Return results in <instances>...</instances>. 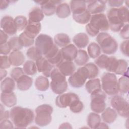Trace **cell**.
Here are the masks:
<instances>
[{
  "instance_id": "cell-1",
  "label": "cell",
  "mask_w": 129,
  "mask_h": 129,
  "mask_svg": "<svg viewBox=\"0 0 129 129\" xmlns=\"http://www.w3.org/2000/svg\"><path fill=\"white\" fill-rule=\"evenodd\" d=\"M10 113V118L17 128H26L35 118L33 111L28 108L15 106L11 109Z\"/></svg>"
},
{
  "instance_id": "cell-2",
  "label": "cell",
  "mask_w": 129,
  "mask_h": 129,
  "mask_svg": "<svg viewBox=\"0 0 129 129\" xmlns=\"http://www.w3.org/2000/svg\"><path fill=\"white\" fill-rule=\"evenodd\" d=\"M97 44L105 54H112L118 49V44L114 38L106 32L99 33L96 37Z\"/></svg>"
},
{
  "instance_id": "cell-3",
  "label": "cell",
  "mask_w": 129,
  "mask_h": 129,
  "mask_svg": "<svg viewBox=\"0 0 129 129\" xmlns=\"http://www.w3.org/2000/svg\"><path fill=\"white\" fill-rule=\"evenodd\" d=\"M50 77L51 81L50 84L51 90L55 94L59 95L64 93L68 88L66 77L62 74L58 69L54 68L51 72Z\"/></svg>"
},
{
  "instance_id": "cell-4",
  "label": "cell",
  "mask_w": 129,
  "mask_h": 129,
  "mask_svg": "<svg viewBox=\"0 0 129 129\" xmlns=\"http://www.w3.org/2000/svg\"><path fill=\"white\" fill-rule=\"evenodd\" d=\"M36 115L34 120L35 123L40 126L48 125L52 120V107L47 104H43L38 106L35 109Z\"/></svg>"
},
{
  "instance_id": "cell-5",
  "label": "cell",
  "mask_w": 129,
  "mask_h": 129,
  "mask_svg": "<svg viewBox=\"0 0 129 129\" xmlns=\"http://www.w3.org/2000/svg\"><path fill=\"white\" fill-rule=\"evenodd\" d=\"M101 85L102 91L108 95H116L119 92L118 80L114 73H104L101 78Z\"/></svg>"
},
{
  "instance_id": "cell-6",
  "label": "cell",
  "mask_w": 129,
  "mask_h": 129,
  "mask_svg": "<svg viewBox=\"0 0 129 129\" xmlns=\"http://www.w3.org/2000/svg\"><path fill=\"white\" fill-rule=\"evenodd\" d=\"M90 94L91 110L97 113H102L106 108V94L100 89L94 91Z\"/></svg>"
},
{
  "instance_id": "cell-7",
  "label": "cell",
  "mask_w": 129,
  "mask_h": 129,
  "mask_svg": "<svg viewBox=\"0 0 129 129\" xmlns=\"http://www.w3.org/2000/svg\"><path fill=\"white\" fill-rule=\"evenodd\" d=\"M110 104L120 116L128 118V102L122 96L114 95L110 100Z\"/></svg>"
},
{
  "instance_id": "cell-8",
  "label": "cell",
  "mask_w": 129,
  "mask_h": 129,
  "mask_svg": "<svg viewBox=\"0 0 129 129\" xmlns=\"http://www.w3.org/2000/svg\"><path fill=\"white\" fill-rule=\"evenodd\" d=\"M109 72L117 75H123L128 70V63L123 59H116L114 56L109 57V60L105 69Z\"/></svg>"
},
{
  "instance_id": "cell-9",
  "label": "cell",
  "mask_w": 129,
  "mask_h": 129,
  "mask_svg": "<svg viewBox=\"0 0 129 129\" xmlns=\"http://www.w3.org/2000/svg\"><path fill=\"white\" fill-rule=\"evenodd\" d=\"M88 79V72L85 67L79 68L76 72L71 75L68 79L70 85L74 88H80L85 83Z\"/></svg>"
},
{
  "instance_id": "cell-10",
  "label": "cell",
  "mask_w": 129,
  "mask_h": 129,
  "mask_svg": "<svg viewBox=\"0 0 129 129\" xmlns=\"http://www.w3.org/2000/svg\"><path fill=\"white\" fill-rule=\"evenodd\" d=\"M54 45L53 39L47 34H40L37 36L35 40V45L45 56Z\"/></svg>"
},
{
  "instance_id": "cell-11",
  "label": "cell",
  "mask_w": 129,
  "mask_h": 129,
  "mask_svg": "<svg viewBox=\"0 0 129 129\" xmlns=\"http://www.w3.org/2000/svg\"><path fill=\"white\" fill-rule=\"evenodd\" d=\"M106 17L108 22L109 28L113 32H119L124 25L118 16V8H112L110 9L107 12Z\"/></svg>"
},
{
  "instance_id": "cell-12",
  "label": "cell",
  "mask_w": 129,
  "mask_h": 129,
  "mask_svg": "<svg viewBox=\"0 0 129 129\" xmlns=\"http://www.w3.org/2000/svg\"><path fill=\"white\" fill-rule=\"evenodd\" d=\"M89 23L99 31H106L109 29L106 16L103 13L91 15Z\"/></svg>"
},
{
  "instance_id": "cell-13",
  "label": "cell",
  "mask_w": 129,
  "mask_h": 129,
  "mask_svg": "<svg viewBox=\"0 0 129 129\" xmlns=\"http://www.w3.org/2000/svg\"><path fill=\"white\" fill-rule=\"evenodd\" d=\"M79 99L78 95L74 93H62L58 95L55 99V104L59 108H64L69 107L71 104L75 100Z\"/></svg>"
},
{
  "instance_id": "cell-14",
  "label": "cell",
  "mask_w": 129,
  "mask_h": 129,
  "mask_svg": "<svg viewBox=\"0 0 129 129\" xmlns=\"http://www.w3.org/2000/svg\"><path fill=\"white\" fill-rule=\"evenodd\" d=\"M1 28L8 35H14L18 31L14 23V19L10 16L3 17L1 20Z\"/></svg>"
},
{
  "instance_id": "cell-15",
  "label": "cell",
  "mask_w": 129,
  "mask_h": 129,
  "mask_svg": "<svg viewBox=\"0 0 129 129\" xmlns=\"http://www.w3.org/2000/svg\"><path fill=\"white\" fill-rule=\"evenodd\" d=\"M107 1H86L87 10L91 15L102 13L106 9V3Z\"/></svg>"
},
{
  "instance_id": "cell-16",
  "label": "cell",
  "mask_w": 129,
  "mask_h": 129,
  "mask_svg": "<svg viewBox=\"0 0 129 129\" xmlns=\"http://www.w3.org/2000/svg\"><path fill=\"white\" fill-rule=\"evenodd\" d=\"M44 57L53 66L55 65L57 66L64 60L60 50L58 49L57 46L55 44Z\"/></svg>"
},
{
  "instance_id": "cell-17",
  "label": "cell",
  "mask_w": 129,
  "mask_h": 129,
  "mask_svg": "<svg viewBox=\"0 0 129 129\" xmlns=\"http://www.w3.org/2000/svg\"><path fill=\"white\" fill-rule=\"evenodd\" d=\"M35 63L37 71L39 72L42 73L43 75L47 78L50 77L51 72L54 67L45 57H42L36 60Z\"/></svg>"
},
{
  "instance_id": "cell-18",
  "label": "cell",
  "mask_w": 129,
  "mask_h": 129,
  "mask_svg": "<svg viewBox=\"0 0 129 129\" xmlns=\"http://www.w3.org/2000/svg\"><path fill=\"white\" fill-rule=\"evenodd\" d=\"M60 50L62 53L63 60L71 61L75 60L77 55L78 51L77 47L73 44H70L62 47Z\"/></svg>"
},
{
  "instance_id": "cell-19",
  "label": "cell",
  "mask_w": 129,
  "mask_h": 129,
  "mask_svg": "<svg viewBox=\"0 0 129 129\" xmlns=\"http://www.w3.org/2000/svg\"><path fill=\"white\" fill-rule=\"evenodd\" d=\"M61 3L59 1H43L41 5V9L46 16H51L53 15L56 11V5Z\"/></svg>"
},
{
  "instance_id": "cell-20",
  "label": "cell",
  "mask_w": 129,
  "mask_h": 129,
  "mask_svg": "<svg viewBox=\"0 0 129 129\" xmlns=\"http://www.w3.org/2000/svg\"><path fill=\"white\" fill-rule=\"evenodd\" d=\"M56 67L59 72L66 77L70 76L76 70V66L71 61L63 60Z\"/></svg>"
},
{
  "instance_id": "cell-21",
  "label": "cell",
  "mask_w": 129,
  "mask_h": 129,
  "mask_svg": "<svg viewBox=\"0 0 129 129\" xmlns=\"http://www.w3.org/2000/svg\"><path fill=\"white\" fill-rule=\"evenodd\" d=\"M11 64L14 67H19L24 63L25 57L24 54L20 51H12L9 56Z\"/></svg>"
},
{
  "instance_id": "cell-22",
  "label": "cell",
  "mask_w": 129,
  "mask_h": 129,
  "mask_svg": "<svg viewBox=\"0 0 129 129\" xmlns=\"http://www.w3.org/2000/svg\"><path fill=\"white\" fill-rule=\"evenodd\" d=\"M41 29V25L39 23H29L24 30L23 33L28 37L34 39Z\"/></svg>"
},
{
  "instance_id": "cell-23",
  "label": "cell",
  "mask_w": 129,
  "mask_h": 129,
  "mask_svg": "<svg viewBox=\"0 0 129 129\" xmlns=\"http://www.w3.org/2000/svg\"><path fill=\"white\" fill-rule=\"evenodd\" d=\"M1 100L2 103L8 107H13L17 103V97L13 92H2Z\"/></svg>"
},
{
  "instance_id": "cell-24",
  "label": "cell",
  "mask_w": 129,
  "mask_h": 129,
  "mask_svg": "<svg viewBox=\"0 0 129 129\" xmlns=\"http://www.w3.org/2000/svg\"><path fill=\"white\" fill-rule=\"evenodd\" d=\"M17 87L20 91H27L30 89L33 83V79L28 75L24 74L16 81Z\"/></svg>"
},
{
  "instance_id": "cell-25",
  "label": "cell",
  "mask_w": 129,
  "mask_h": 129,
  "mask_svg": "<svg viewBox=\"0 0 129 129\" xmlns=\"http://www.w3.org/2000/svg\"><path fill=\"white\" fill-rule=\"evenodd\" d=\"M44 14L41 8L35 7L33 8L29 13V23H39L44 18Z\"/></svg>"
},
{
  "instance_id": "cell-26",
  "label": "cell",
  "mask_w": 129,
  "mask_h": 129,
  "mask_svg": "<svg viewBox=\"0 0 129 129\" xmlns=\"http://www.w3.org/2000/svg\"><path fill=\"white\" fill-rule=\"evenodd\" d=\"M117 117V112L112 108L107 107L102 112L101 117L104 122L109 124L113 122Z\"/></svg>"
},
{
  "instance_id": "cell-27",
  "label": "cell",
  "mask_w": 129,
  "mask_h": 129,
  "mask_svg": "<svg viewBox=\"0 0 129 129\" xmlns=\"http://www.w3.org/2000/svg\"><path fill=\"white\" fill-rule=\"evenodd\" d=\"M73 42L77 47L83 48L86 47L88 44L89 37L88 35L84 33H79L73 37Z\"/></svg>"
},
{
  "instance_id": "cell-28",
  "label": "cell",
  "mask_w": 129,
  "mask_h": 129,
  "mask_svg": "<svg viewBox=\"0 0 129 129\" xmlns=\"http://www.w3.org/2000/svg\"><path fill=\"white\" fill-rule=\"evenodd\" d=\"M71 13L70 6L67 3H60L57 6L55 13L59 18H66L68 17Z\"/></svg>"
},
{
  "instance_id": "cell-29",
  "label": "cell",
  "mask_w": 129,
  "mask_h": 129,
  "mask_svg": "<svg viewBox=\"0 0 129 129\" xmlns=\"http://www.w3.org/2000/svg\"><path fill=\"white\" fill-rule=\"evenodd\" d=\"M86 2L84 1H72L70 2V9L73 14L83 12L87 10Z\"/></svg>"
},
{
  "instance_id": "cell-30",
  "label": "cell",
  "mask_w": 129,
  "mask_h": 129,
  "mask_svg": "<svg viewBox=\"0 0 129 129\" xmlns=\"http://www.w3.org/2000/svg\"><path fill=\"white\" fill-rule=\"evenodd\" d=\"M15 81L10 77H7L1 83L2 92H12L15 88Z\"/></svg>"
},
{
  "instance_id": "cell-31",
  "label": "cell",
  "mask_w": 129,
  "mask_h": 129,
  "mask_svg": "<svg viewBox=\"0 0 129 129\" xmlns=\"http://www.w3.org/2000/svg\"><path fill=\"white\" fill-rule=\"evenodd\" d=\"M54 42L56 46L61 48L70 44L71 39L68 35L65 33H58L54 37Z\"/></svg>"
},
{
  "instance_id": "cell-32",
  "label": "cell",
  "mask_w": 129,
  "mask_h": 129,
  "mask_svg": "<svg viewBox=\"0 0 129 129\" xmlns=\"http://www.w3.org/2000/svg\"><path fill=\"white\" fill-rule=\"evenodd\" d=\"M49 82L47 77L42 76L37 77L35 81L36 89L40 91H45L49 87Z\"/></svg>"
},
{
  "instance_id": "cell-33",
  "label": "cell",
  "mask_w": 129,
  "mask_h": 129,
  "mask_svg": "<svg viewBox=\"0 0 129 129\" xmlns=\"http://www.w3.org/2000/svg\"><path fill=\"white\" fill-rule=\"evenodd\" d=\"M85 88L89 94H91L96 90L101 89V85L100 79L98 78L89 79L86 83Z\"/></svg>"
},
{
  "instance_id": "cell-34",
  "label": "cell",
  "mask_w": 129,
  "mask_h": 129,
  "mask_svg": "<svg viewBox=\"0 0 129 129\" xmlns=\"http://www.w3.org/2000/svg\"><path fill=\"white\" fill-rule=\"evenodd\" d=\"M91 17V15L87 10L82 13L73 14V18L75 21L81 24H88L90 20Z\"/></svg>"
},
{
  "instance_id": "cell-35",
  "label": "cell",
  "mask_w": 129,
  "mask_h": 129,
  "mask_svg": "<svg viewBox=\"0 0 129 129\" xmlns=\"http://www.w3.org/2000/svg\"><path fill=\"white\" fill-rule=\"evenodd\" d=\"M101 122V117L98 113L90 112L87 117V124L91 128H97Z\"/></svg>"
},
{
  "instance_id": "cell-36",
  "label": "cell",
  "mask_w": 129,
  "mask_h": 129,
  "mask_svg": "<svg viewBox=\"0 0 129 129\" xmlns=\"http://www.w3.org/2000/svg\"><path fill=\"white\" fill-rule=\"evenodd\" d=\"M89 59V56L85 50L79 49L77 55L75 59V63L79 66H83L87 63Z\"/></svg>"
},
{
  "instance_id": "cell-37",
  "label": "cell",
  "mask_w": 129,
  "mask_h": 129,
  "mask_svg": "<svg viewBox=\"0 0 129 129\" xmlns=\"http://www.w3.org/2000/svg\"><path fill=\"white\" fill-rule=\"evenodd\" d=\"M87 53L92 58H96L101 54V48L96 42L90 43L87 47Z\"/></svg>"
},
{
  "instance_id": "cell-38",
  "label": "cell",
  "mask_w": 129,
  "mask_h": 129,
  "mask_svg": "<svg viewBox=\"0 0 129 129\" xmlns=\"http://www.w3.org/2000/svg\"><path fill=\"white\" fill-rule=\"evenodd\" d=\"M23 70L25 74L28 76H33L36 74L37 69L35 62L33 60H27L24 62Z\"/></svg>"
},
{
  "instance_id": "cell-39",
  "label": "cell",
  "mask_w": 129,
  "mask_h": 129,
  "mask_svg": "<svg viewBox=\"0 0 129 129\" xmlns=\"http://www.w3.org/2000/svg\"><path fill=\"white\" fill-rule=\"evenodd\" d=\"M26 55L29 59L35 61L43 57V54L40 50L35 46L30 47L27 49Z\"/></svg>"
},
{
  "instance_id": "cell-40",
  "label": "cell",
  "mask_w": 129,
  "mask_h": 129,
  "mask_svg": "<svg viewBox=\"0 0 129 129\" xmlns=\"http://www.w3.org/2000/svg\"><path fill=\"white\" fill-rule=\"evenodd\" d=\"M14 23L18 31L24 30L27 25L28 21L24 16H18L14 18Z\"/></svg>"
},
{
  "instance_id": "cell-41",
  "label": "cell",
  "mask_w": 129,
  "mask_h": 129,
  "mask_svg": "<svg viewBox=\"0 0 129 129\" xmlns=\"http://www.w3.org/2000/svg\"><path fill=\"white\" fill-rule=\"evenodd\" d=\"M119 92L125 94L128 93L129 89V80L128 78L126 76H122L120 77L118 80Z\"/></svg>"
},
{
  "instance_id": "cell-42",
  "label": "cell",
  "mask_w": 129,
  "mask_h": 129,
  "mask_svg": "<svg viewBox=\"0 0 129 129\" xmlns=\"http://www.w3.org/2000/svg\"><path fill=\"white\" fill-rule=\"evenodd\" d=\"M88 72V79L95 78L99 74L98 67L93 62H89L84 65Z\"/></svg>"
},
{
  "instance_id": "cell-43",
  "label": "cell",
  "mask_w": 129,
  "mask_h": 129,
  "mask_svg": "<svg viewBox=\"0 0 129 129\" xmlns=\"http://www.w3.org/2000/svg\"><path fill=\"white\" fill-rule=\"evenodd\" d=\"M108 60L109 57L106 54H101L96 58L95 60V64L101 69H105L107 67Z\"/></svg>"
},
{
  "instance_id": "cell-44",
  "label": "cell",
  "mask_w": 129,
  "mask_h": 129,
  "mask_svg": "<svg viewBox=\"0 0 129 129\" xmlns=\"http://www.w3.org/2000/svg\"><path fill=\"white\" fill-rule=\"evenodd\" d=\"M8 43L12 51H18L23 47L19 42V36L11 37L8 41Z\"/></svg>"
},
{
  "instance_id": "cell-45",
  "label": "cell",
  "mask_w": 129,
  "mask_h": 129,
  "mask_svg": "<svg viewBox=\"0 0 129 129\" xmlns=\"http://www.w3.org/2000/svg\"><path fill=\"white\" fill-rule=\"evenodd\" d=\"M70 109L72 112L75 113L81 112L84 108V105L80 99L74 100L69 106Z\"/></svg>"
},
{
  "instance_id": "cell-46",
  "label": "cell",
  "mask_w": 129,
  "mask_h": 129,
  "mask_svg": "<svg viewBox=\"0 0 129 129\" xmlns=\"http://www.w3.org/2000/svg\"><path fill=\"white\" fill-rule=\"evenodd\" d=\"M19 42L22 47H29L33 44V43L35 42L34 39L28 37L23 32L19 35Z\"/></svg>"
},
{
  "instance_id": "cell-47",
  "label": "cell",
  "mask_w": 129,
  "mask_h": 129,
  "mask_svg": "<svg viewBox=\"0 0 129 129\" xmlns=\"http://www.w3.org/2000/svg\"><path fill=\"white\" fill-rule=\"evenodd\" d=\"M118 16L121 21L125 24L128 22V9L125 6H121L118 8Z\"/></svg>"
},
{
  "instance_id": "cell-48",
  "label": "cell",
  "mask_w": 129,
  "mask_h": 129,
  "mask_svg": "<svg viewBox=\"0 0 129 129\" xmlns=\"http://www.w3.org/2000/svg\"><path fill=\"white\" fill-rule=\"evenodd\" d=\"M25 73L23 71V68L19 67H16L13 68L10 73V76L12 79H13L15 81L22 75H24Z\"/></svg>"
},
{
  "instance_id": "cell-49",
  "label": "cell",
  "mask_w": 129,
  "mask_h": 129,
  "mask_svg": "<svg viewBox=\"0 0 129 129\" xmlns=\"http://www.w3.org/2000/svg\"><path fill=\"white\" fill-rule=\"evenodd\" d=\"M1 61V69H8L11 66V63L9 60V56L5 55H1L0 56Z\"/></svg>"
},
{
  "instance_id": "cell-50",
  "label": "cell",
  "mask_w": 129,
  "mask_h": 129,
  "mask_svg": "<svg viewBox=\"0 0 129 129\" xmlns=\"http://www.w3.org/2000/svg\"><path fill=\"white\" fill-rule=\"evenodd\" d=\"M120 37L124 40L129 39V25L128 23L125 24L119 31Z\"/></svg>"
},
{
  "instance_id": "cell-51",
  "label": "cell",
  "mask_w": 129,
  "mask_h": 129,
  "mask_svg": "<svg viewBox=\"0 0 129 129\" xmlns=\"http://www.w3.org/2000/svg\"><path fill=\"white\" fill-rule=\"evenodd\" d=\"M86 30L87 34L91 37L97 36L100 32L99 31L93 27L89 23H88L86 26Z\"/></svg>"
},
{
  "instance_id": "cell-52",
  "label": "cell",
  "mask_w": 129,
  "mask_h": 129,
  "mask_svg": "<svg viewBox=\"0 0 129 129\" xmlns=\"http://www.w3.org/2000/svg\"><path fill=\"white\" fill-rule=\"evenodd\" d=\"M128 40H125L122 42L120 45V50L122 54L128 57Z\"/></svg>"
},
{
  "instance_id": "cell-53",
  "label": "cell",
  "mask_w": 129,
  "mask_h": 129,
  "mask_svg": "<svg viewBox=\"0 0 129 129\" xmlns=\"http://www.w3.org/2000/svg\"><path fill=\"white\" fill-rule=\"evenodd\" d=\"M11 49L8 44L6 43L3 44H0V53L1 55H7L11 53Z\"/></svg>"
},
{
  "instance_id": "cell-54",
  "label": "cell",
  "mask_w": 129,
  "mask_h": 129,
  "mask_svg": "<svg viewBox=\"0 0 129 129\" xmlns=\"http://www.w3.org/2000/svg\"><path fill=\"white\" fill-rule=\"evenodd\" d=\"M14 125L12 121L8 119L2 120L0 122V128H14Z\"/></svg>"
},
{
  "instance_id": "cell-55",
  "label": "cell",
  "mask_w": 129,
  "mask_h": 129,
  "mask_svg": "<svg viewBox=\"0 0 129 129\" xmlns=\"http://www.w3.org/2000/svg\"><path fill=\"white\" fill-rule=\"evenodd\" d=\"M5 107L3 106L2 104H1L0 107V121L8 119L10 117V113L8 110H5Z\"/></svg>"
},
{
  "instance_id": "cell-56",
  "label": "cell",
  "mask_w": 129,
  "mask_h": 129,
  "mask_svg": "<svg viewBox=\"0 0 129 129\" xmlns=\"http://www.w3.org/2000/svg\"><path fill=\"white\" fill-rule=\"evenodd\" d=\"M107 3H108V5L111 7L117 8L122 6L124 3V1H120V0H111V1H107Z\"/></svg>"
},
{
  "instance_id": "cell-57",
  "label": "cell",
  "mask_w": 129,
  "mask_h": 129,
  "mask_svg": "<svg viewBox=\"0 0 129 129\" xmlns=\"http://www.w3.org/2000/svg\"><path fill=\"white\" fill-rule=\"evenodd\" d=\"M8 35L5 33L2 30H0V44H5L8 42Z\"/></svg>"
},
{
  "instance_id": "cell-58",
  "label": "cell",
  "mask_w": 129,
  "mask_h": 129,
  "mask_svg": "<svg viewBox=\"0 0 129 129\" xmlns=\"http://www.w3.org/2000/svg\"><path fill=\"white\" fill-rule=\"evenodd\" d=\"M1 10H5L6 9L9 5L10 3V1H5V0H2L1 1Z\"/></svg>"
},
{
  "instance_id": "cell-59",
  "label": "cell",
  "mask_w": 129,
  "mask_h": 129,
  "mask_svg": "<svg viewBox=\"0 0 129 129\" xmlns=\"http://www.w3.org/2000/svg\"><path fill=\"white\" fill-rule=\"evenodd\" d=\"M59 128H72V126H71V124L68 122H64L62 124H61L59 127Z\"/></svg>"
},
{
  "instance_id": "cell-60",
  "label": "cell",
  "mask_w": 129,
  "mask_h": 129,
  "mask_svg": "<svg viewBox=\"0 0 129 129\" xmlns=\"http://www.w3.org/2000/svg\"><path fill=\"white\" fill-rule=\"evenodd\" d=\"M0 75H1V81H2L4 78H5L7 75V71L5 69H1L0 70Z\"/></svg>"
},
{
  "instance_id": "cell-61",
  "label": "cell",
  "mask_w": 129,
  "mask_h": 129,
  "mask_svg": "<svg viewBox=\"0 0 129 129\" xmlns=\"http://www.w3.org/2000/svg\"><path fill=\"white\" fill-rule=\"evenodd\" d=\"M109 127L105 122H100L97 128H108Z\"/></svg>"
}]
</instances>
